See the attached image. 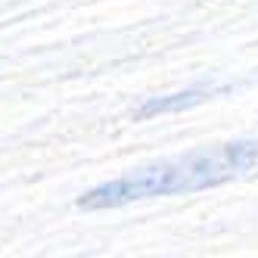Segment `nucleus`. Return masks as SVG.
Segmentation results:
<instances>
[{
    "label": "nucleus",
    "mask_w": 258,
    "mask_h": 258,
    "mask_svg": "<svg viewBox=\"0 0 258 258\" xmlns=\"http://www.w3.org/2000/svg\"><path fill=\"white\" fill-rule=\"evenodd\" d=\"M258 165V140H230L218 146H202L187 156L162 159L153 165H143L137 171H127L115 180H106L100 187L87 190L75 199L78 209L100 212V209H118L127 202L156 199V196H177V193H196L218 183H227L249 168Z\"/></svg>",
    "instance_id": "f257e3e1"
},
{
    "label": "nucleus",
    "mask_w": 258,
    "mask_h": 258,
    "mask_svg": "<svg viewBox=\"0 0 258 258\" xmlns=\"http://www.w3.org/2000/svg\"><path fill=\"white\" fill-rule=\"evenodd\" d=\"M221 90H224V84H193V87L174 90V94H165V97H146V100L134 109V118H137V121H146V118H156V115L183 112V109H193V106H199V103L218 97Z\"/></svg>",
    "instance_id": "f03ea898"
}]
</instances>
